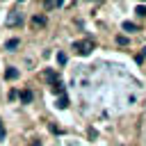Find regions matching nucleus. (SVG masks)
I'll use <instances>...</instances> for the list:
<instances>
[{
    "mask_svg": "<svg viewBox=\"0 0 146 146\" xmlns=\"http://www.w3.org/2000/svg\"><path fill=\"white\" fill-rule=\"evenodd\" d=\"M73 50H75L78 55H89V52L94 50V41H91V39H82V41H75V43H73Z\"/></svg>",
    "mask_w": 146,
    "mask_h": 146,
    "instance_id": "obj_1",
    "label": "nucleus"
},
{
    "mask_svg": "<svg viewBox=\"0 0 146 146\" xmlns=\"http://www.w3.org/2000/svg\"><path fill=\"white\" fill-rule=\"evenodd\" d=\"M23 23V14L21 11H11L9 16H7V25L9 27H16V25H21Z\"/></svg>",
    "mask_w": 146,
    "mask_h": 146,
    "instance_id": "obj_2",
    "label": "nucleus"
},
{
    "mask_svg": "<svg viewBox=\"0 0 146 146\" xmlns=\"http://www.w3.org/2000/svg\"><path fill=\"white\" fill-rule=\"evenodd\" d=\"M48 23V18L43 16V14H36V16H32V27H43Z\"/></svg>",
    "mask_w": 146,
    "mask_h": 146,
    "instance_id": "obj_3",
    "label": "nucleus"
},
{
    "mask_svg": "<svg viewBox=\"0 0 146 146\" xmlns=\"http://www.w3.org/2000/svg\"><path fill=\"white\" fill-rule=\"evenodd\" d=\"M32 98H34V94L30 89H23L21 91V103H32Z\"/></svg>",
    "mask_w": 146,
    "mask_h": 146,
    "instance_id": "obj_4",
    "label": "nucleus"
},
{
    "mask_svg": "<svg viewBox=\"0 0 146 146\" xmlns=\"http://www.w3.org/2000/svg\"><path fill=\"white\" fill-rule=\"evenodd\" d=\"M21 46V39H9L7 43H5V50H16Z\"/></svg>",
    "mask_w": 146,
    "mask_h": 146,
    "instance_id": "obj_5",
    "label": "nucleus"
},
{
    "mask_svg": "<svg viewBox=\"0 0 146 146\" xmlns=\"http://www.w3.org/2000/svg\"><path fill=\"white\" fill-rule=\"evenodd\" d=\"M5 78H7V80H16V78H18V68H14V66H9V68L5 71Z\"/></svg>",
    "mask_w": 146,
    "mask_h": 146,
    "instance_id": "obj_6",
    "label": "nucleus"
},
{
    "mask_svg": "<svg viewBox=\"0 0 146 146\" xmlns=\"http://www.w3.org/2000/svg\"><path fill=\"white\" fill-rule=\"evenodd\" d=\"M43 78H46L48 82H52V84H55V82H59V78H57V73H55V71H46V73H43Z\"/></svg>",
    "mask_w": 146,
    "mask_h": 146,
    "instance_id": "obj_7",
    "label": "nucleus"
},
{
    "mask_svg": "<svg viewBox=\"0 0 146 146\" xmlns=\"http://www.w3.org/2000/svg\"><path fill=\"white\" fill-rule=\"evenodd\" d=\"M57 107H59V110H66V107H68V96H66V94L57 98Z\"/></svg>",
    "mask_w": 146,
    "mask_h": 146,
    "instance_id": "obj_8",
    "label": "nucleus"
},
{
    "mask_svg": "<svg viewBox=\"0 0 146 146\" xmlns=\"http://www.w3.org/2000/svg\"><path fill=\"white\" fill-rule=\"evenodd\" d=\"M125 32H137V25L132 23V21H123V25H121Z\"/></svg>",
    "mask_w": 146,
    "mask_h": 146,
    "instance_id": "obj_9",
    "label": "nucleus"
},
{
    "mask_svg": "<svg viewBox=\"0 0 146 146\" xmlns=\"http://www.w3.org/2000/svg\"><path fill=\"white\" fill-rule=\"evenodd\" d=\"M43 7H46V9H55V7H62V2H59V0H46Z\"/></svg>",
    "mask_w": 146,
    "mask_h": 146,
    "instance_id": "obj_10",
    "label": "nucleus"
},
{
    "mask_svg": "<svg viewBox=\"0 0 146 146\" xmlns=\"http://www.w3.org/2000/svg\"><path fill=\"white\" fill-rule=\"evenodd\" d=\"M52 94L64 96V84H62V82H55V84H52Z\"/></svg>",
    "mask_w": 146,
    "mask_h": 146,
    "instance_id": "obj_11",
    "label": "nucleus"
},
{
    "mask_svg": "<svg viewBox=\"0 0 146 146\" xmlns=\"http://www.w3.org/2000/svg\"><path fill=\"white\" fill-rule=\"evenodd\" d=\"M135 14L137 16H146V5H137L135 7Z\"/></svg>",
    "mask_w": 146,
    "mask_h": 146,
    "instance_id": "obj_12",
    "label": "nucleus"
},
{
    "mask_svg": "<svg viewBox=\"0 0 146 146\" xmlns=\"http://www.w3.org/2000/svg\"><path fill=\"white\" fill-rule=\"evenodd\" d=\"M116 43H121V46H128V36H121V34H119V36H116Z\"/></svg>",
    "mask_w": 146,
    "mask_h": 146,
    "instance_id": "obj_13",
    "label": "nucleus"
},
{
    "mask_svg": "<svg viewBox=\"0 0 146 146\" xmlns=\"http://www.w3.org/2000/svg\"><path fill=\"white\" fill-rule=\"evenodd\" d=\"M57 64H66V55L64 52H57Z\"/></svg>",
    "mask_w": 146,
    "mask_h": 146,
    "instance_id": "obj_14",
    "label": "nucleus"
},
{
    "mask_svg": "<svg viewBox=\"0 0 146 146\" xmlns=\"http://www.w3.org/2000/svg\"><path fill=\"white\" fill-rule=\"evenodd\" d=\"M144 59H146V48H141V55H137V62H139V64H141Z\"/></svg>",
    "mask_w": 146,
    "mask_h": 146,
    "instance_id": "obj_15",
    "label": "nucleus"
},
{
    "mask_svg": "<svg viewBox=\"0 0 146 146\" xmlns=\"http://www.w3.org/2000/svg\"><path fill=\"white\" fill-rule=\"evenodd\" d=\"M5 135H7V130H5V125H2V119H0V139H5Z\"/></svg>",
    "mask_w": 146,
    "mask_h": 146,
    "instance_id": "obj_16",
    "label": "nucleus"
}]
</instances>
